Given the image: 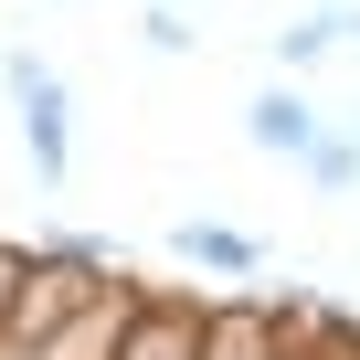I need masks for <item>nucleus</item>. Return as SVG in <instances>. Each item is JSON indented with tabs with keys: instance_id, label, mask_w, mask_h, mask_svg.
<instances>
[{
	"instance_id": "1",
	"label": "nucleus",
	"mask_w": 360,
	"mask_h": 360,
	"mask_svg": "<svg viewBox=\"0 0 360 360\" xmlns=\"http://www.w3.org/2000/svg\"><path fill=\"white\" fill-rule=\"evenodd\" d=\"M0 85H11V117H22L32 180H43V191H64V180H75V85H64L53 53H32V43L0 53Z\"/></svg>"
},
{
	"instance_id": "2",
	"label": "nucleus",
	"mask_w": 360,
	"mask_h": 360,
	"mask_svg": "<svg viewBox=\"0 0 360 360\" xmlns=\"http://www.w3.org/2000/svg\"><path fill=\"white\" fill-rule=\"evenodd\" d=\"M138 307H148V297L106 286V297H96L85 318H64V328H53V339H43L32 360H127V328H138Z\"/></svg>"
},
{
	"instance_id": "3",
	"label": "nucleus",
	"mask_w": 360,
	"mask_h": 360,
	"mask_svg": "<svg viewBox=\"0 0 360 360\" xmlns=\"http://www.w3.org/2000/svg\"><path fill=\"white\" fill-rule=\"evenodd\" d=\"M244 138H255V148H265V159H297V169H307V159H318V138H328V127H318V106H307V96H297V85H265V96H255V106H244Z\"/></svg>"
},
{
	"instance_id": "4",
	"label": "nucleus",
	"mask_w": 360,
	"mask_h": 360,
	"mask_svg": "<svg viewBox=\"0 0 360 360\" xmlns=\"http://www.w3.org/2000/svg\"><path fill=\"white\" fill-rule=\"evenodd\" d=\"M169 255H180V265H202V276H265V244L233 233V223H212V212L169 223Z\"/></svg>"
},
{
	"instance_id": "5",
	"label": "nucleus",
	"mask_w": 360,
	"mask_h": 360,
	"mask_svg": "<svg viewBox=\"0 0 360 360\" xmlns=\"http://www.w3.org/2000/svg\"><path fill=\"white\" fill-rule=\"evenodd\" d=\"M286 328L276 307H202V360H276Z\"/></svg>"
},
{
	"instance_id": "6",
	"label": "nucleus",
	"mask_w": 360,
	"mask_h": 360,
	"mask_svg": "<svg viewBox=\"0 0 360 360\" xmlns=\"http://www.w3.org/2000/svg\"><path fill=\"white\" fill-rule=\"evenodd\" d=\"M349 32H360V11H297V22L276 32V75H307V64H328Z\"/></svg>"
},
{
	"instance_id": "7",
	"label": "nucleus",
	"mask_w": 360,
	"mask_h": 360,
	"mask_svg": "<svg viewBox=\"0 0 360 360\" xmlns=\"http://www.w3.org/2000/svg\"><path fill=\"white\" fill-rule=\"evenodd\" d=\"M307 180H318L328 202H349V191H360V127H328L318 159H307Z\"/></svg>"
},
{
	"instance_id": "8",
	"label": "nucleus",
	"mask_w": 360,
	"mask_h": 360,
	"mask_svg": "<svg viewBox=\"0 0 360 360\" xmlns=\"http://www.w3.org/2000/svg\"><path fill=\"white\" fill-rule=\"evenodd\" d=\"M138 43H148V53H191V11H148Z\"/></svg>"
}]
</instances>
